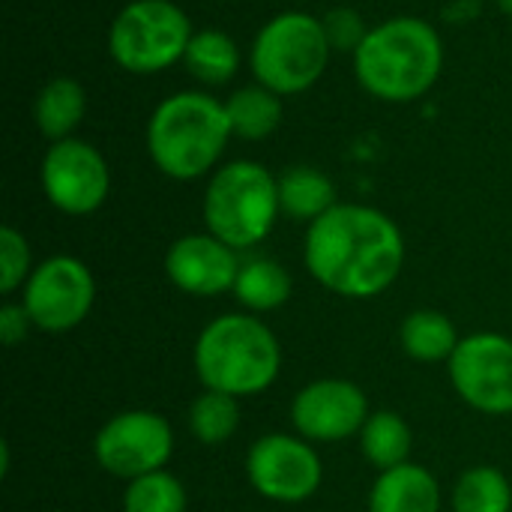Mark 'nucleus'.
<instances>
[{
    "mask_svg": "<svg viewBox=\"0 0 512 512\" xmlns=\"http://www.w3.org/2000/svg\"><path fill=\"white\" fill-rule=\"evenodd\" d=\"M405 264L399 225L366 204H336L306 234V267L342 297H375L387 291Z\"/></svg>",
    "mask_w": 512,
    "mask_h": 512,
    "instance_id": "obj_1",
    "label": "nucleus"
},
{
    "mask_svg": "<svg viewBox=\"0 0 512 512\" xmlns=\"http://www.w3.org/2000/svg\"><path fill=\"white\" fill-rule=\"evenodd\" d=\"M30 315H27V309L24 306H3L0 309V339H3V345H18L24 336H27V330H30Z\"/></svg>",
    "mask_w": 512,
    "mask_h": 512,
    "instance_id": "obj_28",
    "label": "nucleus"
},
{
    "mask_svg": "<svg viewBox=\"0 0 512 512\" xmlns=\"http://www.w3.org/2000/svg\"><path fill=\"white\" fill-rule=\"evenodd\" d=\"M360 447H363V456L378 471L399 468L408 462V453H411V429L393 411L369 414L366 426L360 429Z\"/></svg>",
    "mask_w": 512,
    "mask_h": 512,
    "instance_id": "obj_22",
    "label": "nucleus"
},
{
    "mask_svg": "<svg viewBox=\"0 0 512 512\" xmlns=\"http://www.w3.org/2000/svg\"><path fill=\"white\" fill-rule=\"evenodd\" d=\"M183 66L195 81L207 87H222L240 69V48L225 30H213V27L195 30L186 48Z\"/></svg>",
    "mask_w": 512,
    "mask_h": 512,
    "instance_id": "obj_19",
    "label": "nucleus"
},
{
    "mask_svg": "<svg viewBox=\"0 0 512 512\" xmlns=\"http://www.w3.org/2000/svg\"><path fill=\"white\" fill-rule=\"evenodd\" d=\"M495 3H498L507 15H512V0H495Z\"/></svg>",
    "mask_w": 512,
    "mask_h": 512,
    "instance_id": "obj_29",
    "label": "nucleus"
},
{
    "mask_svg": "<svg viewBox=\"0 0 512 512\" xmlns=\"http://www.w3.org/2000/svg\"><path fill=\"white\" fill-rule=\"evenodd\" d=\"M174 450V435L165 417L153 411H126L111 417L96 441L93 453L96 462L123 480H138L144 474L162 471L165 462L171 459Z\"/></svg>",
    "mask_w": 512,
    "mask_h": 512,
    "instance_id": "obj_10",
    "label": "nucleus"
},
{
    "mask_svg": "<svg viewBox=\"0 0 512 512\" xmlns=\"http://www.w3.org/2000/svg\"><path fill=\"white\" fill-rule=\"evenodd\" d=\"M246 471L255 492L279 504L306 501L321 486L318 453L306 441L288 435H267L255 441V447L249 450Z\"/></svg>",
    "mask_w": 512,
    "mask_h": 512,
    "instance_id": "obj_12",
    "label": "nucleus"
},
{
    "mask_svg": "<svg viewBox=\"0 0 512 512\" xmlns=\"http://www.w3.org/2000/svg\"><path fill=\"white\" fill-rule=\"evenodd\" d=\"M165 273L180 291L192 297H216L234 291L240 261H237V249H231L219 237L189 234L168 249Z\"/></svg>",
    "mask_w": 512,
    "mask_h": 512,
    "instance_id": "obj_14",
    "label": "nucleus"
},
{
    "mask_svg": "<svg viewBox=\"0 0 512 512\" xmlns=\"http://www.w3.org/2000/svg\"><path fill=\"white\" fill-rule=\"evenodd\" d=\"M189 429L207 447L231 441L234 432L240 429L237 396H228V393H219V390L201 393L189 408Z\"/></svg>",
    "mask_w": 512,
    "mask_h": 512,
    "instance_id": "obj_23",
    "label": "nucleus"
},
{
    "mask_svg": "<svg viewBox=\"0 0 512 512\" xmlns=\"http://www.w3.org/2000/svg\"><path fill=\"white\" fill-rule=\"evenodd\" d=\"M333 48L321 18L288 9L273 15L255 36L249 66L258 84L279 96H297L318 84Z\"/></svg>",
    "mask_w": 512,
    "mask_h": 512,
    "instance_id": "obj_6",
    "label": "nucleus"
},
{
    "mask_svg": "<svg viewBox=\"0 0 512 512\" xmlns=\"http://www.w3.org/2000/svg\"><path fill=\"white\" fill-rule=\"evenodd\" d=\"M123 512H186V489L168 471H153L129 480Z\"/></svg>",
    "mask_w": 512,
    "mask_h": 512,
    "instance_id": "obj_25",
    "label": "nucleus"
},
{
    "mask_svg": "<svg viewBox=\"0 0 512 512\" xmlns=\"http://www.w3.org/2000/svg\"><path fill=\"white\" fill-rule=\"evenodd\" d=\"M512 489L510 480L498 468H471L462 474L453 492L456 512H510Z\"/></svg>",
    "mask_w": 512,
    "mask_h": 512,
    "instance_id": "obj_24",
    "label": "nucleus"
},
{
    "mask_svg": "<svg viewBox=\"0 0 512 512\" xmlns=\"http://www.w3.org/2000/svg\"><path fill=\"white\" fill-rule=\"evenodd\" d=\"M438 507V480L426 468L408 462L381 471L369 498V512H438Z\"/></svg>",
    "mask_w": 512,
    "mask_h": 512,
    "instance_id": "obj_15",
    "label": "nucleus"
},
{
    "mask_svg": "<svg viewBox=\"0 0 512 512\" xmlns=\"http://www.w3.org/2000/svg\"><path fill=\"white\" fill-rule=\"evenodd\" d=\"M276 336L249 315H222L210 321L195 345V369L207 390L228 396H255L279 375Z\"/></svg>",
    "mask_w": 512,
    "mask_h": 512,
    "instance_id": "obj_4",
    "label": "nucleus"
},
{
    "mask_svg": "<svg viewBox=\"0 0 512 512\" xmlns=\"http://www.w3.org/2000/svg\"><path fill=\"white\" fill-rule=\"evenodd\" d=\"M234 297L255 312L279 309L291 297V276L282 264H276L270 258H252V261L240 264V273L234 282Z\"/></svg>",
    "mask_w": 512,
    "mask_h": 512,
    "instance_id": "obj_21",
    "label": "nucleus"
},
{
    "mask_svg": "<svg viewBox=\"0 0 512 512\" xmlns=\"http://www.w3.org/2000/svg\"><path fill=\"white\" fill-rule=\"evenodd\" d=\"M93 300V273L72 255H54L42 261L24 285V309L33 327L48 333H66L78 327L93 309Z\"/></svg>",
    "mask_w": 512,
    "mask_h": 512,
    "instance_id": "obj_8",
    "label": "nucleus"
},
{
    "mask_svg": "<svg viewBox=\"0 0 512 512\" xmlns=\"http://www.w3.org/2000/svg\"><path fill=\"white\" fill-rule=\"evenodd\" d=\"M324 36L330 42L333 51H345V54H357V48L363 45V39L369 36L372 27H366L363 15L357 9H348V6H336L330 9L324 18Z\"/></svg>",
    "mask_w": 512,
    "mask_h": 512,
    "instance_id": "obj_27",
    "label": "nucleus"
},
{
    "mask_svg": "<svg viewBox=\"0 0 512 512\" xmlns=\"http://www.w3.org/2000/svg\"><path fill=\"white\" fill-rule=\"evenodd\" d=\"M42 192L45 198L69 216H90L96 213L111 189V174L105 156L81 141V138H66L54 141L48 153L42 156L39 168Z\"/></svg>",
    "mask_w": 512,
    "mask_h": 512,
    "instance_id": "obj_9",
    "label": "nucleus"
},
{
    "mask_svg": "<svg viewBox=\"0 0 512 512\" xmlns=\"http://www.w3.org/2000/svg\"><path fill=\"white\" fill-rule=\"evenodd\" d=\"M231 135L225 102L210 93L180 90L150 114L147 153L165 177L195 180L216 168Z\"/></svg>",
    "mask_w": 512,
    "mask_h": 512,
    "instance_id": "obj_3",
    "label": "nucleus"
},
{
    "mask_svg": "<svg viewBox=\"0 0 512 512\" xmlns=\"http://www.w3.org/2000/svg\"><path fill=\"white\" fill-rule=\"evenodd\" d=\"M291 417L297 432L306 441H345L351 435H360V429L369 420L366 396L357 384L327 378L303 387L291 405Z\"/></svg>",
    "mask_w": 512,
    "mask_h": 512,
    "instance_id": "obj_13",
    "label": "nucleus"
},
{
    "mask_svg": "<svg viewBox=\"0 0 512 512\" xmlns=\"http://www.w3.org/2000/svg\"><path fill=\"white\" fill-rule=\"evenodd\" d=\"M279 213V180L252 159L222 165L207 183V234L219 237L231 249L258 246L273 231Z\"/></svg>",
    "mask_w": 512,
    "mask_h": 512,
    "instance_id": "obj_5",
    "label": "nucleus"
},
{
    "mask_svg": "<svg viewBox=\"0 0 512 512\" xmlns=\"http://www.w3.org/2000/svg\"><path fill=\"white\" fill-rule=\"evenodd\" d=\"M456 393L483 414H512V339L477 333L456 345L450 357Z\"/></svg>",
    "mask_w": 512,
    "mask_h": 512,
    "instance_id": "obj_11",
    "label": "nucleus"
},
{
    "mask_svg": "<svg viewBox=\"0 0 512 512\" xmlns=\"http://www.w3.org/2000/svg\"><path fill=\"white\" fill-rule=\"evenodd\" d=\"M24 279H30V246L12 225L0 228V291L12 294Z\"/></svg>",
    "mask_w": 512,
    "mask_h": 512,
    "instance_id": "obj_26",
    "label": "nucleus"
},
{
    "mask_svg": "<svg viewBox=\"0 0 512 512\" xmlns=\"http://www.w3.org/2000/svg\"><path fill=\"white\" fill-rule=\"evenodd\" d=\"M87 111V93L75 78H51L33 102V120L42 138L66 141L81 126Z\"/></svg>",
    "mask_w": 512,
    "mask_h": 512,
    "instance_id": "obj_16",
    "label": "nucleus"
},
{
    "mask_svg": "<svg viewBox=\"0 0 512 512\" xmlns=\"http://www.w3.org/2000/svg\"><path fill=\"white\" fill-rule=\"evenodd\" d=\"M231 132L243 141H264L270 138L282 123V96L267 90L264 84L240 87L225 102Z\"/></svg>",
    "mask_w": 512,
    "mask_h": 512,
    "instance_id": "obj_18",
    "label": "nucleus"
},
{
    "mask_svg": "<svg viewBox=\"0 0 512 512\" xmlns=\"http://www.w3.org/2000/svg\"><path fill=\"white\" fill-rule=\"evenodd\" d=\"M459 342L462 339L456 336L453 321L435 309H420V312L408 315L402 324V348H405V354H411L420 363L450 360Z\"/></svg>",
    "mask_w": 512,
    "mask_h": 512,
    "instance_id": "obj_20",
    "label": "nucleus"
},
{
    "mask_svg": "<svg viewBox=\"0 0 512 512\" xmlns=\"http://www.w3.org/2000/svg\"><path fill=\"white\" fill-rule=\"evenodd\" d=\"M441 69L444 42L417 15H396L372 27L354 54V72L363 90L396 105L423 99L438 84Z\"/></svg>",
    "mask_w": 512,
    "mask_h": 512,
    "instance_id": "obj_2",
    "label": "nucleus"
},
{
    "mask_svg": "<svg viewBox=\"0 0 512 512\" xmlns=\"http://www.w3.org/2000/svg\"><path fill=\"white\" fill-rule=\"evenodd\" d=\"M279 207L285 216L312 225L336 207V186L324 171L297 165L279 177Z\"/></svg>",
    "mask_w": 512,
    "mask_h": 512,
    "instance_id": "obj_17",
    "label": "nucleus"
},
{
    "mask_svg": "<svg viewBox=\"0 0 512 512\" xmlns=\"http://www.w3.org/2000/svg\"><path fill=\"white\" fill-rule=\"evenodd\" d=\"M192 36V21L177 3L132 0L108 27V54L132 75H156L186 57Z\"/></svg>",
    "mask_w": 512,
    "mask_h": 512,
    "instance_id": "obj_7",
    "label": "nucleus"
}]
</instances>
